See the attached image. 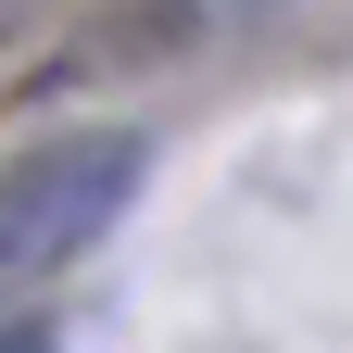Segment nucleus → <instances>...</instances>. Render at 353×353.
Wrapping results in <instances>:
<instances>
[{
  "label": "nucleus",
  "mask_w": 353,
  "mask_h": 353,
  "mask_svg": "<svg viewBox=\"0 0 353 353\" xmlns=\"http://www.w3.org/2000/svg\"><path fill=\"white\" fill-rule=\"evenodd\" d=\"M0 353H51V341H38V328H0Z\"/></svg>",
  "instance_id": "7ed1b4c3"
},
{
  "label": "nucleus",
  "mask_w": 353,
  "mask_h": 353,
  "mask_svg": "<svg viewBox=\"0 0 353 353\" xmlns=\"http://www.w3.org/2000/svg\"><path fill=\"white\" fill-rule=\"evenodd\" d=\"M13 38H26V0H0V51H13Z\"/></svg>",
  "instance_id": "f03ea898"
},
{
  "label": "nucleus",
  "mask_w": 353,
  "mask_h": 353,
  "mask_svg": "<svg viewBox=\"0 0 353 353\" xmlns=\"http://www.w3.org/2000/svg\"><path fill=\"white\" fill-rule=\"evenodd\" d=\"M126 190H139V139L126 126H63V139H26L0 164V316L51 290L126 214Z\"/></svg>",
  "instance_id": "f257e3e1"
}]
</instances>
